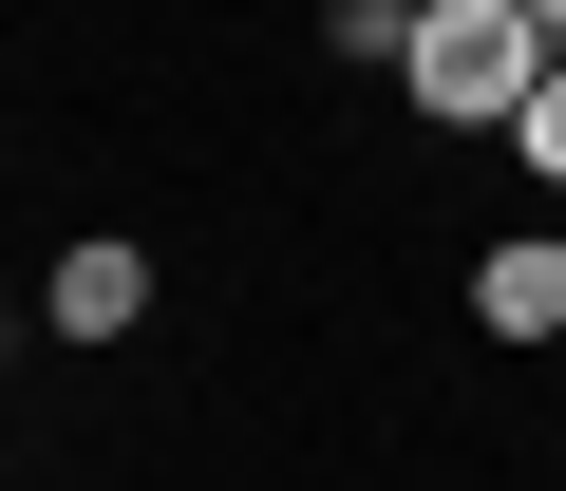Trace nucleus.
Instances as JSON below:
<instances>
[{"instance_id":"1","label":"nucleus","mask_w":566,"mask_h":491,"mask_svg":"<svg viewBox=\"0 0 566 491\" xmlns=\"http://www.w3.org/2000/svg\"><path fill=\"white\" fill-rule=\"evenodd\" d=\"M547 76H566V39L528 20V0H434V20H416V58H397V95H416L434 133H510Z\"/></svg>"},{"instance_id":"2","label":"nucleus","mask_w":566,"mask_h":491,"mask_svg":"<svg viewBox=\"0 0 566 491\" xmlns=\"http://www.w3.org/2000/svg\"><path fill=\"white\" fill-rule=\"evenodd\" d=\"M39 322H57L76 359H95V341H133V322H151V245H114V227H95V245H57V265H39Z\"/></svg>"},{"instance_id":"3","label":"nucleus","mask_w":566,"mask_h":491,"mask_svg":"<svg viewBox=\"0 0 566 491\" xmlns=\"http://www.w3.org/2000/svg\"><path fill=\"white\" fill-rule=\"evenodd\" d=\"M472 322L491 341H566V227H491L472 245Z\"/></svg>"},{"instance_id":"4","label":"nucleus","mask_w":566,"mask_h":491,"mask_svg":"<svg viewBox=\"0 0 566 491\" xmlns=\"http://www.w3.org/2000/svg\"><path fill=\"white\" fill-rule=\"evenodd\" d=\"M416 20H434V0H322V58H340V76H397Z\"/></svg>"},{"instance_id":"5","label":"nucleus","mask_w":566,"mask_h":491,"mask_svg":"<svg viewBox=\"0 0 566 491\" xmlns=\"http://www.w3.org/2000/svg\"><path fill=\"white\" fill-rule=\"evenodd\" d=\"M510 170H528V189H566V76H547V95L510 114Z\"/></svg>"},{"instance_id":"6","label":"nucleus","mask_w":566,"mask_h":491,"mask_svg":"<svg viewBox=\"0 0 566 491\" xmlns=\"http://www.w3.org/2000/svg\"><path fill=\"white\" fill-rule=\"evenodd\" d=\"M528 20H547V39H566V0H528Z\"/></svg>"}]
</instances>
